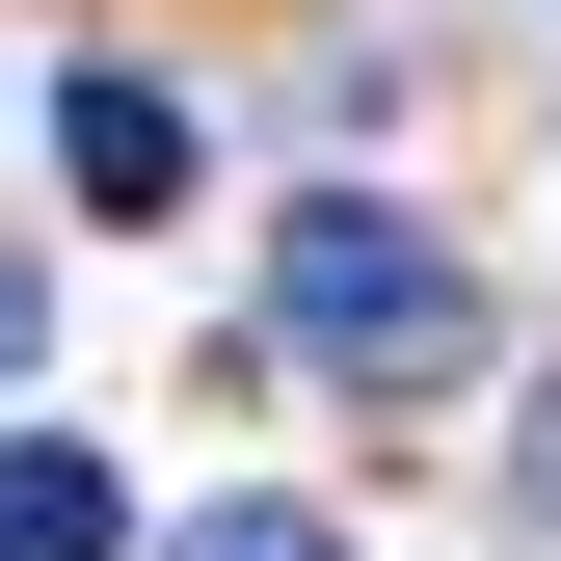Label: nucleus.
Wrapping results in <instances>:
<instances>
[{
  "instance_id": "f257e3e1",
  "label": "nucleus",
  "mask_w": 561,
  "mask_h": 561,
  "mask_svg": "<svg viewBox=\"0 0 561 561\" xmlns=\"http://www.w3.org/2000/svg\"><path fill=\"white\" fill-rule=\"evenodd\" d=\"M267 347H295V375H347V401L481 375V267H455L428 215H375V187H295V215H267Z\"/></svg>"
},
{
  "instance_id": "f03ea898",
  "label": "nucleus",
  "mask_w": 561,
  "mask_h": 561,
  "mask_svg": "<svg viewBox=\"0 0 561 561\" xmlns=\"http://www.w3.org/2000/svg\"><path fill=\"white\" fill-rule=\"evenodd\" d=\"M54 161H81V215H187V107L134 81V54H81V81H54Z\"/></svg>"
},
{
  "instance_id": "7ed1b4c3",
  "label": "nucleus",
  "mask_w": 561,
  "mask_h": 561,
  "mask_svg": "<svg viewBox=\"0 0 561 561\" xmlns=\"http://www.w3.org/2000/svg\"><path fill=\"white\" fill-rule=\"evenodd\" d=\"M0 561H134V481L81 428H0Z\"/></svg>"
},
{
  "instance_id": "20e7f679",
  "label": "nucleus",
  "mask_w": 561,
  "mask_h": 561,
  "mask_svg": "<svg viewBox=\"0 0 561 561\" xmlns=\"http://www.w3.org/2000/svg\"><path fill=\"white\" fill-rule=\"evenodd\" d=\"M187 561H347L321 508H187Z\"/></svg>"
},
{
  "instance_id": "39448f33",
  "label": "nucleus",
  "mask_w": 561,
  "mask_h": 561,
  "mask_svg": "<svg viewBox=\"0 0 561 561\" xmlns=\"http://www.w3.org/2000/svg\"><path fill=\"white\" fill-rule=\"evenodd\" d=\"M27 347H54V295H27V241H0V375H27Z\"/></svg>"
}]
</instances>
